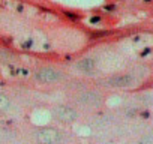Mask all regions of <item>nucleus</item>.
<instances>
[{
    "mask_svg": "<svg viewBox=\"0 0 153 144\" xmlns=\"http://www.w3.org/2000/svg\"><path fill=\"white\" fill-rule=\"evenodd\" d=\"M11 107H12V102H11L9 96L0 92V111H8Z\"/></svg>",
    "mask_w": 153,
    "mask_h": 144,
    "instance_id": "8",
    "label": "nucleus"
},
{
    "mask_svg": "<svg viewBox=\"0 0 153 144\" xmlns=\"http://www.w3.org/2000/svg\"><path fill=\"white\" fill-rule=\"evenodd\" d=\"M83 111L78 110L75 105H72L68 101H62V102H56L51 107V116L53 119L62 125V126H72L75 123H78L80 119L83 117Z\"/></svg>",
    "mask_w": 153,
    "mask_h": 144,
    "instance_id": "5",
    "label": "nucleus"
},
{
    "mask_svg": "<svg viewBox=\"0 0 153 144\" xmlns=\"http://www.w3.org/2000/svg\"><path fill=\"white\" fill-rule=\"evenodd\" d=\"M74 71H76L83 78H95L99 72V59L93 54H84L75 59L74 62Z\"/></svg>",
    "mask_w": 153,
    "mask_h": 144,
    "instance_id": "6",
    "label": "nucleus"
},
{
    "mask_svg": "<svg viewBox=\"0 0 153 144\" xmlns=\"http://www.w3.org/2000/svg\"><path fill=\"white\" fill-rule=\"evenodd\" d=\"M33 140L36 144H69L71 137L68 131L59 126H38L33 131Z\"/></svg>",
    "mask_w": 153,
    "mask_h": 144,
    "instance_id": "4",
    "label": "nucleus"
},
{
    "mask_svg": "<svg viewBox=\"0 0 153 144\" xmlns=\"http://www.w3.org/2000/svg\"><path fill=\"white\" fill-rule=\"evenodd\" d=\"M33 78L47 86H57V84H66L72 77L69 71L63 66L54 65V63H42L33 69Z\"/></svg>",
    "mask_w": 153,
    "mask_h": 144,
    "instance_id": "3",
    "label": "nucleus"
},
{
    "mask_svg": "<svg viewBox=\"0 0 153 144\" xmlns=\"http://www.w3.org/2000/svg\"><path fill=\"white\" fill-rule=\"evenodd\" d=\"M107 90L95 80L71 78L65 84V101L71 102L83 113L98 111L107 104Z\"/></svg>",
    "mask_w": 153,
    "mask_h": 144,
    "instance_id": "1",
    "label": "nucleus"
},
{
    "mask_svg": "<svg viewBox=\"0 0 153 144\" xmlns=\"http://www.w3.org/2000/svg\"><path fill=\"white\" fill-rule=\"evenodd\" d=\"M131 144H153V132H146L137 137Z\"/></svg>",
    "mask_w": 153,
    "mask_h": 144,
    "instance_id": "7",
    "label": "nucleus"
},
{
    "mask_svg": "<svg viewBox=\"0 0 153 144\" xmlns=\"http://www.w3.org/2000/svg\"><path fill=\"white\" fill-rule=\"evenodd\" d=\"M141 80H143V75L138 71L126 69V71H119V72H113V74L99 77L95 81L102 89H105L108 92V90H131V89H135L140 84Z\"/></svg>",
    "mask_w": 153,
    "mask_h": 144,
    "instance_id": "2",
    "label": "nucleus"
}]
</instances>
